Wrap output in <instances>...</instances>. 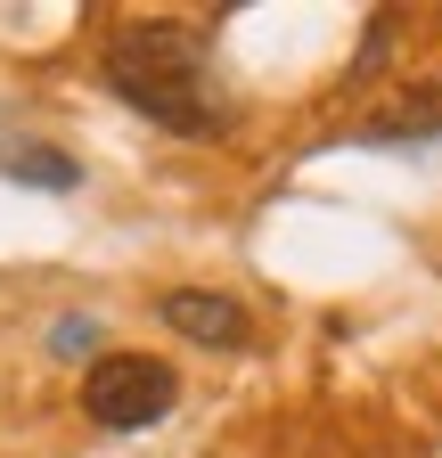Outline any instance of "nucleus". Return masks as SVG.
<instances>
[{
  "label": "nucleus",
  "instance_id": "obj_2",
  "mask_svg": "<svg viewBox=\"0 0 442 458\" xmlns=\"http://www.w3.org/2000/svg\"><path fill=\"white\" fill-rule=\"evenodd\" d=\"M173 401H181V377L156 352H98L90 377H82V410L106 434H140V426H156L173 410Z\"/></svg>",
  "mask_w": 442,
  "mask_h": 458
},
{
  "label": "nucleus",
  "instance_id": "obj_3",
  "mask_svg": "<svg viewBox=\"0 0 442 458\" xmlns=\"http://www.w3.org/2000/svg\"><path fill=\"white\" fill-rule=\"evenodd\" d=\"M164 319H173L189 344H213V352H238V344L254 335L238 295H213V286H181V295H164Z\"/></svg>",
  "mask_w": 442,
  "mask_h": 458
},
{
  "label": "nucleus",
  "instance_id": "obj_1",
  "mask_svg": "<svg viewBox=\"0 0 442 458\" xmlns=\"http://www.w3.org/2000/svg\"><path fill=\"white\" fill-rule=\"evenodd\" d=\"M106 74L115 90L164 131H197L213 140L221 131V106H213V74H205V41L173 17H140L106 41Z\"/></svg>",
  "mask_w": 442,
  "mask_h": 458
}]
</instances>
